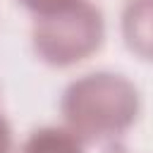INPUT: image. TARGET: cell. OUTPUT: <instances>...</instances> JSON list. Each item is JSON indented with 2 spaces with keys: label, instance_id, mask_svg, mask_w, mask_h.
Instances as JSON below:
<instances>
[{
  "label": "cell",
  "instance_id": "6da1fadb",
  "mask_svg": "<svg viewBox=\"0 0 153 153\" xmlns=\"http://www.w3.org/2000/svg\"><path fill=\"white\" fill-rule=\"evenodd\" d=\"M139 108L136 86L115 72H91L74 79L60 103L67 129L88 143L122 136L136 122Z\"/></svg>",
  "mask_w": 153,
  "mask_h": 153
},
{
  "label": "cell",
  "instance_id": "7a4b0ae2",
  "mask_svg": "<svg viewBox=\"0 0 153 153\" xmlns=\"http://www.w3.org/2000/svg\"><path fill=\"white\" fill-rule=\"evenodd\" d=\"M105 24L100 10L88 0H72L53 12L36 14L31 43L36 55L53 67L86 60L103 43Z\"/></svg>",
  "mask_w": 153,
  "mask_h": 153
},
{
  "label": "cell",
  "instance_id": "3957f363",
  "mask_svg": "<svg viewBox=\"0 0 153 153\" xmlns=\"http://www.w3.org/2000/svg\"><path fill=\"white\" fill-rule=\"evenodd\" d=\"M122 36L134 55L153 62V0H129L124 5Z\"/></svg>",
  "mask_w": 153,
  "mask_h": 153
},
{
  "label": "cell",
  "instance_id": "277c9868",
  "mask_svg": "<svg viewBox=\"0 0 153 153\" xmlns=\"http://www.w3.org/2000/svg\"><path fill=\"white\" fill-rule=\"evenodd\" d=\"M19 153H84V141L62 127H41L29 134Z\"/></svg>",
  "mask_w": 153,
  "mask_h": 153
},
{
  "label": "cell",
  "instance_id": "5b68a950",
  "mask_svg": "<svg viewBox=\"0 0 153 153\" xmlns=\"http://www.w3.org/2000/svg\"><path fill=\"white\" fill-rule=\"evenodd\" d=\"M19 2H22L26 10H31L33 14H45V12H53V10L72 2V0H19Z\"/></svg>",
  "mask_w": 153,
  "mask_h": 153
},
{
  "label": "cell",
  "instance_id": "8992f818",
  "mask_svg": "<svg viewBox=\"0 0 153 153\" xmlns=\"http://www.w3.org/2000/svg\"><path fill=\"white\" fill-rule=\"evenodd\" d=\"M0 153H12V129L0 115Z\"/></svg>",
  "mask_w": 153,
  "mask_h": 153
}]
</instances>
